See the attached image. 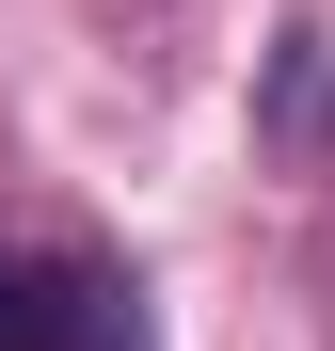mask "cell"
<instances>
[{"label": "cell", "mask_w": 335, "mask_h": 351, "mask_svg": "<svg viewBox=\"0 0 335 351\" xmlns=\"http://www.w3.org/2000/svg\"><path fill=\"white\" fill-rule=\"evenodd\" d=\"M48 351H144V287L96 256H48Z\"/></svg>", "instance_id": "obj_1"}, {"label": "cell", "mask_w": 335, "mask_h": 351, "mask_svg": "<svg viewBox=\"0 0 335 351\" xmlns=\"http://www.w3.org/2000/svg\"><path fill=\"white\" fill-rule=\"evenodd\" d=\"M0 351H48V256H0Z\"/></svg>", "instance_id": "obj_2"}]
</instances>
